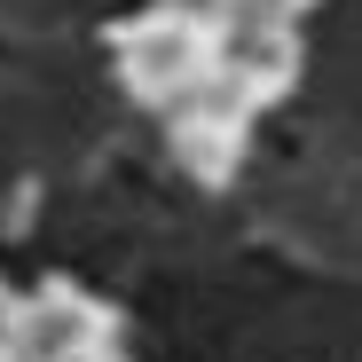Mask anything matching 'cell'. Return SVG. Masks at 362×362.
Here are the masks:
<instances>
[{
	"mask_svg": "<svg viewBox=\"0 0 362 362\" xmlns=\"http://www.w3.org/2000/svg\"><path fill=\"white\" fill-rule=\"evenodd\" d=\"M213 64L245 95H268L299 64V0H228L213 24Z\"/></svg>",
	"mask_w": 362,
	"mask_h": 362,
	"instance_id": "obj_1",
	"label": "cell"
}]
</instances>
